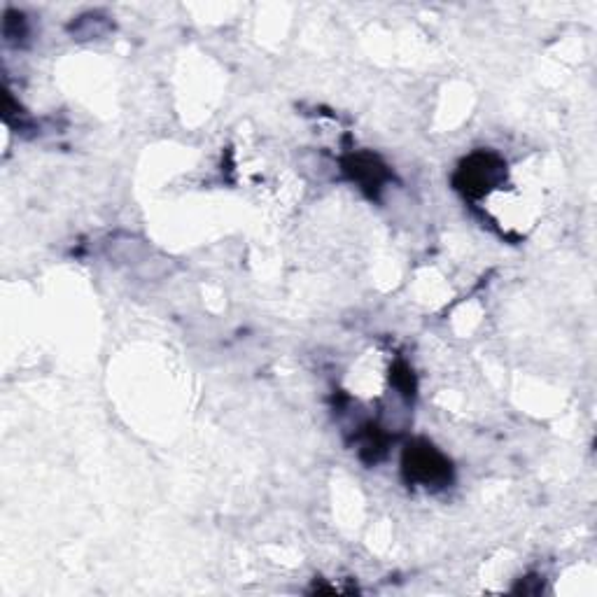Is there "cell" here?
Segmentation results:
<instances>
[{
    "label": "cell",
    "mask_w": 597,
    "mask_h": 597,
    "mask_svg": "<svg viewBox=\"0 0 597 597\" xmlns=\"http://www.w3.org/2000/svg\"><path fill=\"white\" fill-rule=\"evenodd\" d=\"M406 472L411 479L423 483V486H434V483H444L448 479V462L434 451L432 446L413 448L409 453V462H406Z\"/></svg>",
    "instance_id": "obj_1"
}]
</instances>
